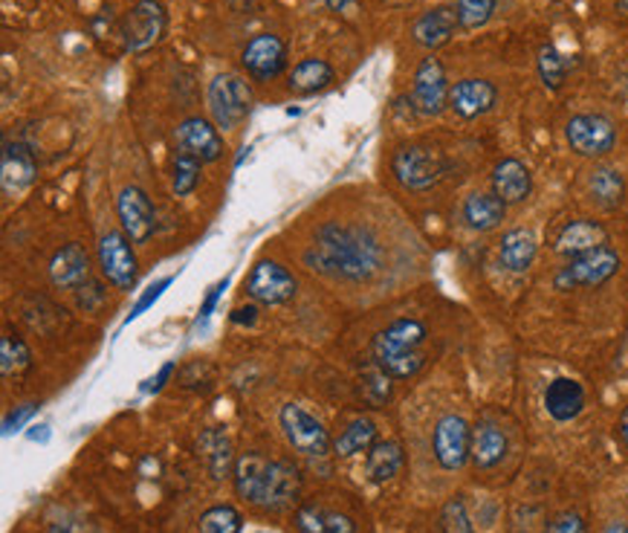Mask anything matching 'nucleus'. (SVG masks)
I'll return each mask as SVG.
<instances>
[{
  "mask_svg": "<svg viewBox=\"0 0 628 533\" xmlns=\"http://www.w3.org/2000/svg\"><path fill=\"white\" fill-rule=\"evenodd\" d=\"M305 264L333 282H371L380 273L382 247L368 226L331 221L319 226L313 244L305 252Z\"/></svg>",
  "mask_w": 628,
  "mask_h": 533,
  "instance_id": "f257e3e1",
  "label": "nucleus"
},
{
  "mask_svg": "<svg viewBox=\"0 0 628 533\" xmlns=\"http://www.w3.org/2000/svg\"><path fill=\"white\" fill-rule=\"evenodd\" d=\"M301 478L287 461L264 459L258 452H247L235 461V490L240 499L261 510H284L298 496Z\"/></svg>",
  "mask_w": 628,
  "mask_h": 533,
  "instance_id": "f03ea898",
  "label": "nucleus"
},
{
  "mask_svg": "<svg viewBox=\"0 0 628 533\" xmlns=\"http://www.w3.org/2000/svg\"><path fill=\"white\" fill-rule=\"evenodd\" d=\"M426 336L429 331L420 319H394L374 336V366H380L391 380H408L426 366V357L420 354Z\"/></svg>",
  "mask_w": 628,
  "mask_h": 533,
  "instance_id": "7ed1b4c3",
  "label": "nucleus"
},
{
  "mask_svg": "<svg viewBox=\"0 0 628 533\" xmlns=\"http://www.w3.org/2000/svg\"><path fill=\"white\" fill-rule=\"evenodd\" d=\"M620 270V256L612 247H596L582 256L568 259V264L554 275L556 291H577V287H600Z\"/></svg>",
  "mask_w": 628,
  "mask_h": 533,
  "instance_id": "20e7f679",
  "label": "nucleus"
},
{
  "mask_svg": "<svg viewBox=\"0 0 628 533\" xmlns=\"http://www.w3.org/2000/svg\"><path fill=\"white\" fill-rule=\"evenodd\" d=\"M394 175H398L400 183L412 192H426L431 186L438 183L443 171H447V163L440 157V151L429 149V145H405L394 154Z\"/></svg>",
  "mask_w": 628,
  "mask_h": 533,
  "instance_id": "39448f33",
  "label": "nucleus"
},
{
  "mask_svg": "<svg viewBox=\"0 0 628 533\" xmlns=\"http://www.w3.org/2000/svg\"><path fill=\"white\" fill-rule=\"evenodd\" d=\"M249 105H252V93L240 75H217L215 82L209 84V110H212L217 128L232 131L240 119L247 117Z\"/></svg>",
  "mask_w": 628,
  "mask_h": 533,
  "instance_id": "423d86ee",
  "label": "nucleus"
},
{
  "mask_svg": "<svg viewBox=\"0 0 628 533\" xmlns=\"http://www.w3.org/2000/svg\"><path fill=\"white\" fill-rule=\"evenodd\" d=\"M282 429L287 443L301 455H324L331 450V435L324 429V424L316 415H310L307 408H301L298 403H287L282 406Z\"/></svg>",
  "mask_w": 628,
  "mask_h": 533,
  "instance_id": "0eeeda50",
  "label": "nucleus"
},
{
  "mask_svg": "<svg viewBox=\"0 0 628 533\" xmlns=\"http://www.w3.org/2000/svg\"><path fill=\"white\" fill-rule=\"evenodd\" d=\"M166 33V9L159 0H137L122 21L125 50L145 52Z\"/></svg>",
  "mask_w": 628,
  "mask_h": 533,
  "instance_id": "6e6552de",
  "label": "nucleus"
},
{
  "mask_svg": "<svg viewBox=\"0 0 628 533\" xmlns=\"http://www.w3.org/2000/svg\"><path fill=\"white\" fill-rule=\"evenodd\" d=\"M565 137L571 151H577L579 157H605L617 142V128L612 119L600 117V114H579L565 126Z\"/></svg>",
  "mask_w": 628,
  "mask_h": 533,
  "instance_id": "1a4fd4ad",
  "label": "nucleus"
},
{
  "mask_svg": "<svg viewBox=\"0 0 628 533\" xmlns=\"http://www.w3.org/2000/svg\"><path fill=\"white\" fill-rule=\"evenodd\" d=\"M431 450L443 470H461L472 455V429L461 415H443L431 435Z\"/></svg>",
  "mask_w": 628,
  "mask_h": 533,
  "instance_id": "9d476101",
  "label": "nucleus"
},
{
  "mask_svg": "<svg viewBox=\"0 0 628 533\" xmlns=\"http://www.w3.org/2000/svg\"><path fill=\"white\" fill-rule=\"evenodd\" d=\"M102 275L119 291H131L140 275L137 256L131 250V238L125 233H105L99 241Z\"/></svg>",
  "mask_w": 628,
  "mask_h": 533,
  "instance_id": "9b49d317",
  "label": "nucleus"
},
{
  "mask_svg": "<svg viewBox=\"0 0 628 533\" xmlns=\"http://www.w3.org/2000/svg\"><path fill=\"white\" fill-rule=\"evenodd\" d=\"M414 110L423 117H438L449 105V84L447 70L435 56L423 59L417 73H414V91H412Z\"/></svg>",
  "mask_w": 628,
  "mask_h": 533,
  "instance_id": "f8f14e48",
  "label": "nucleus"
},
{
  "mask_svg": "<svg viewBox=\"0 0 628 533\" xmlns=\"http://www.w3.org/2000/svg\"><path fill=\"white\" fill-rule=\"evenodd\" d=\"M116 215L122 224V233L131 238V244H145L157 229V215L151 206L149 194L140 186H125L116 198Z\"/></svg>",
  "mask_w": 628,
  "mask_h": 533,
  "instance_id": "ddd939ff",
  "label": "nucleus"
},
{
  "mask_svg": "<svg viewBox=\"0 0 628 533\" xmlns=\"http://www.w3.org/2000/svg\"><path fill=\"white\" fill-rule=\"evenodd\" d=\"M247 293L261 305H287L296 296V279L279 261H258L247 279Z\"/></svg>",
  "mask_w": 628,
  "mask_h": 533,
  "instance_id": "4468645a",
  "label": "nucleus"
},
{
  "mask_svg": "<svg viewBox=\"0 0 628 533\" xmlns=\"http://www.w3.org/2000/svg\"><path fill=\"white\" fill-rule=\"evenodd\" d=\"M244 61V70L249 73V79H256V82H273L279 75L284 73V67H287V47L279 35L264 33L256 35L252 42L247 44V50L240 56Z\"/></svg>",
  "mask_w": 628,
  "mask_h": 533,
  "instance_id": "2eb2a0df",
  "label": "nucleus"
},
{
  "mask_svg": "<svg viewBox=\"0 0 628 533\" xmlns=\"http://www.w3.org/2000/svg\"><path fill=\"white\" fill-rule=\"evenodd\" d=\"M174 140H177L180 151L198 157L200 163H215V159L224 157V137L217 133V128L209 119H182L177 131H174Z\"/></svg>",
  "mask_w": 628,
  "mask_h": 533,
  "instance_id": "dca6fc26",
  "label": "nucleus"
},
{
  "mask_svg": "<svg viewBox=\"0 0 628 533\" xmlns=\"http://www.w3.org/2000/svg\"><path fill=\"white\" fill-rule=\"evenodd\" d=\"M498 99L496 84L487 79H463L449 87V108L455 110L461 119L484 117L487 110H493Z\"/></svg>",
  "mask_w": 628,
  "mask_h": 533,
  "instance_id": "f3484780",
  "label": "nucleus"
},
{
  "mask_svg": "<svg viewBox=\"0 0 628 533\" xmlns=\"http://www.w3.org/2000/svg\"><path fill=\"white\" fill-rule=\"evenodd\" d=\"M50 279L61 291H75L91 282V256L79 244H67L52 256Z\"/></svg>",
  "mask_w": 628,
  "mask_h": 533,
  "instance_id": "a211bd4d",
  "label": "nucleus"
},
{
  "mask_svg": "<svg viewBox=\"0 0 628 533\" xmlns=\"http://www.w3.org/2000/svg\"><path fill=\"white\" fill-rule=\"evenodd\" d=\"M605 241H608V233H605L603 224L579 217V221H568V224L559 229L554 250L559 252V256H565V259H573V256H582V252L588 250L605 247Z\"/></svg>",
  "mask_w": 628,
  "mask_h": 533,
  "instance_id": "6ab92c4d",
  "label": "nucleus"
},
{
  "mask_svg": "<svg viewBox=\"0 0 628 533\" xmlns=\"http://www.w3.org/2000/svg\"><path fill=\"white\" fill-rule=\"evenodd\" d=\"M458 26H461V21H458L455 9L438 7L429 9V12H423V15L414 21L412 35L414 42L420 44V47H426V50H438V47L452 42V35H455Z\"/></svg>",
  "mask_w": 628,
  "mask_h": 533,
  "instance_id": "aec40b11",
  "label": "nucleus"
},
{
  "mask_svg": "<svg viewBox=\"0 0 628 533\" xmlns=\"http://www.w3.org/2000/svg\"><path fill=\"white\" fill-rule=\"evenodd\" d=\"M35 157L24 142H7L3 145V159H0V183L3 192H21L35 180Z\"/></svg>",
  "mask_w": 628,
  "mask_h": 533,
  "instance_id": "412c9836",
  "label": "nucleus"
},
{
  "mask_svg": "<svg viewBox=\"0 0 628 533\" xmlns=\"http://www.w3.org/2000/svg\"><path fill=\"white\" fill-rule=\"evenodd\" d=\"M545 408L554 421L568 424L585 408V389L571 377H556L545 389Z\"/></svg>",
  "mask_w": 628,
  "mask_h": 533,
  "instance_id": "4be33fe9",
  "label": "nucleus"
},
{
  "mask_svg": "<svg viewBox=\"0 0 628 533\" xmlns=\"http://www.w3.org/2000/svg\"><path fill=\"white\" fill-rule=\"evenodd\" d=\"M461 215L472 233H493L505 221L507 203L496 192H475L463 200Z\"/></svg>",
  "mask_w": 628,
  "mask_h": 533,
  "instance_id": "5701e85b",
  "label": "nucleus"
},
{
  "mask_svg": "<svg viewBox=\"0 0 628 533\" xmlns=\"http://www.w3.org/2000/svg\"><path fill=\"white\" fill-rule=\"evenodd\" d=\"M533 189V175L521 159L507 157L493 168V192L505 203H521Z\"/></svg>",
  "mask_w": 628,
  "mask_h": 533,
  "instance_id": "b1692460",
  "label": "nucleus"
},
{
  "mask_svg": "<svg viewBox=\"0 0 628 533\" xmlns=\"http://www.w3.org/2000/svg\"><path fill=\"white\" fill-rule=\"evenodd\" d=\"M538 244L536 235L530 233V229H510V233L501 238V247H498V259L501 264L510 270V273H528L533 261H536Z\"/></svg>",
  "mask_w": 628,
  "mask_h": 533,
  "instance_id": "393cba45",
  "label": "nucleus"
},
{
  "mask_svg": "<svg viewBox=\"0 0 628 533\" xmlns=\"http://www.w3.org/2000/svg\"><path fill=\"white\" fill-rule=\"evenodd\" d=\"M298 533H356L354 519L322 505H301L296 510Z\"/></svg>",
  "mask_w": 628,
  "mask_h": 533,
  "instance_id": "a878e982",
  "label": "nucleus"
},
{
  "mask_svg": "<svg viewBox=\"0 0 628 533\" xmlns=\"http://www.w3.org/2000/svg\"><path fill=\"white\" fill-rule=\"evenodd\" d=\"M507 455V435L496 424H478L472 429V455L475 466L489 470L501 464Z\"/></svg>",
  "mask_w": 628,
  "mask_h": 533,
  "instance_id": "bb28decb",
  "label": "nucleus"
},
{
  "mask_svg": "<svg viewBox=\"0 0 628 533\" xmlns=\"http://www.w3.org/2000/svg\"><path fill=\"white\" fill-rule=\"evenodd\" d=\"M403 470V447L398 441H377L368 450V459H365V475L368 482L386 484L391 482L394 475Z\"/></svg>",
  "mask_w": 628,
  "mask_h": 533,
  "instance_id": "cd10ccee",
  "label": "nucleus"
},
{
  "mask_svg": "<svg viewBox=\"0 0 628 533\" xmlns=\"http://www.w3.org/2000/svg\"><path fill=\"white\" fill-rule=\"evenodd\" d=\"M588 194L600 209H617L626 198V180L617 168L600 166L588 177Z\"/></svg>",
  "mask_w": 628,
  "mask_h": 533,
  "instance_id": "c85d7f7f",
  "label": "nucleus"
},
{
  "mask_svg": "<svg viewBox=\"0 0 628 533\" xmlns=\"http://www.w3.org/2000/svg\"><path fill=\"white\" fill-rule=\"evenodd\" d=\"M198 455L206 461L209 473L215 478H226L232 466V441L224 429H206L198 441Z\"/></svg>",
  "mask_w": 628,
  "mask_h": 533,
  "instance_id": "c756f323",
  "label": "nucleus"
},
{
  "mask_svg": "<svg viewBox=\"0 0 628 533\" xmlns=\"http://www.w3.org/2000/svg\"><path fill=\"white\" fill-rule=\"evenodd\" d=\"M377 443V424L371 417H356L345 426V433L333 441V452L340 459H351L356 452H368Z\"/></svg>",
  "mask_w": 628,
  "mask_h": 533,
  "instance_id": "7c9ffc66",
  "label": "nucleus"
},
{
  "mask_svg": "<svg viewBox=\"0 0 628 533\" xmlns=\"http://www.w3.org/2000/svg\"><path fill=\"white\" fill-rule=\"evenodd\" d=\"M331 82H333V67L322 59L298 61V64L293 67V73H289V91L301 93V96L324 91Z\"/></svg>",
  "mask_w": 628,
  "mask_h": 533,
  "instance_id": "2f4dec72",
  "label": "nucleus"
},
{
  "mask_svg": "<svg viewBox=\"0 0 628 533\" xmlns=\"http://www.w3.org/2000/svg\"><path fill=\"white\" fill-rule=\"evenodd\" d=\"M200 163L198 157H191L186 151H177L174 157V168H171V189L177 198H189L200 183Z\"/></svg>",
  "mask_w": 628,
  "mask_h": 533,
  "instance_id": "473e14b6",
  "label": "nucleus"
},
{
  "mask_svg": "<svg viewBox=\"0 0 628 533\" xmlns=\"http://www.w3.org/2000/svg\"><path fill=\"white\" fill-rule=\"evenodd\" d=\"M29 366H33V354L26 348V342L7 333L0 340V371H3V377L24 375Z\"/></svg>",
  "mask_w": 628,
  "mask_h": 533,
  "instance_id": "72a5a7b5",
  "label": "nucleus"
},
{
  "mask_svg": "<svg viewBox=\"0 0 628 533\" xmlns=\"http://www.w3.org/2000/svg\"><path fill=\"white\" fill-rule=\"evenodd\" d=\"M568 73H571V61L565 59L554 44L542 47V52H538V75H542V82H545L550 91H559L565 79H568Z\"/></svg>",
  "mask_w": 628,
  "mask_h": 533,
  "instance_id": "f704fd0d",
  "label": "nucleus"
},
{
  "mask_svg": "<svg viewBox=\"0 0 628 533\" xmlns=\"http://www.w3.org/2000/svg\"><path fill=\"white\" fill-rule=\"evenodd\" d=\"M200 533H240V513L232 505H215L200 517Z\"/></svg>",
  "mask_w": 628,
  "mask_h": 533,
  "instance_id": "c9c22d12",
  "label": "nucleus"
},
{
  "mask_svg": "<svg viewBox=\"0 0 628 533\" xmlns=\"http://www.w3.org/2000/svg\"><path fill=\"white\" fill-rule=\"evenodd\" d=\"M455 12L463 29H478L496 12V0H458Z\"/></svg>",
  "mask_w": 628,
  "mask_h": 533,
  "instance_id": "e433bc0d",
  "label": "nucleus"
},
{
  "mask_svg": "<svg viewBox=\"0 0 628 533\" xmlns=\"http://www.w3.org/2000/svg\"><path fill=\"white\" fill-rule=\"evenodd\" d=\"M440 531L443 533H475L472 531V519L466 513V505H463L461 496L449 499L440 510Z\"/></svg>",
  "mask_w": 628,
  "mask_h": 533,
  "instance_id": "4c0bfd02",
  "label": "nucleus"
},
{
  "mask_svg": "<svg viewBox=\"0 0 628 533\" xmlns=\"http://www.w3.org/2000/svg\"><path fill=\"white\" fill-rule=\"evenodd\" d=\"M545 533H588V528L585 519L579 517V513H573V510H568V513H559L556 519H550Z\"/></svg>",
  "mask_w": 628,
  "mask_h": 533,
  "instance_id": "58836bf2",
  "label": "nucleus"
},
{
  "mask_svg": "<svg viewBox=\"0 0 628 533\" xmlns=\"http://www.w3.org/2000/svg\"><path fill=\"white\" fill-rule=\"evenodd\" d=\"M168 284H171V275H168V279H159L157 284H151L149 291H145V293H142V296H140V301L133 305V310H131V317H128V322H133V319H137V317H142V313H145V310H149L151 305H154V301L159 299V296H163V291H166Z\"/></svg>",
  "mask_w": 628,
  "mask_h": 533,
  "instance_id": "ea45409f",
  "label": "nucleus"
},
{
  "mask_svg": "<svg viewBox=\"0 0 628 533\" xmlns=\"http://www.w3.org/2000/svg\"><path fill=\"white\" fill-rule=\"evenodd\" d=\"M38 412V403H26V406H21V408H15V412H9L7 415V421H3V435H12V433H17L21 426L29 421V417Z\"/></svg>",
  "mask_w": 628,
  "mask_h": 533,
  "instance_id": "a19ab883",
  "label": "nucleus"
},
{
  "mask_svg": "<svg viewBox=\"0 0 628 533\" xmlns=\"http://www.w3.org/2000/svg\"><path fill=\"white\" fill-rule=\"evenodd\" d=\"M226 287H229V279H224V282L217 284L215 291L209 293L206 301H203V308H200V319H209V317H212V310H215V305H217V301H221V296H224Z\"/></svg>",
  "mask_w": 628,
  "mask_h": 533,
  "instance_id": "79ce46f5",
  "label": "nucleus"
},
{
  "mask_svg": "<svg viewBox=\"0 0 628 533\" xmlns=\"http://www.w3.org/2000/svg\"><path fill=\"white\" fill-rule=\"evenodd\" d=\"M171 375H174V363H166V366L157 371V377H151L149 386H145V392H159V389L168 383V377Z\"/></svg>",
  "mask_w": 628,
  "mask_h": 533,
  "instance_id": "37998d69",
  "label": "nucleus"
},
{
  "mask_svg": "<svg viewBox=\"0 0 628 533\" xmlns=\"http://www.w3.org/2000/svg\"><path fill=\"white\" fill-rule=\"evenodd\" d=\"M256 313H258V310L252 308V305H247V308H238L235 313H232V322H235V325H249V328H252V325H256V319H258Z\"/></svg>",
  "mask_w": 628,
  "mask_h": 533,
  "instance_id": "c03bdc74",
  "label": "nucleus"
},
{
  "mask_svg": "<svg viewBox=\"0 0 628 533\" xmlns=\"http://www.w3.org/2000/svg\"><path fill=\"white\" fill-rule=\"evenodd\" d=\"M29 438H33V441H47V438H50V426H47V424L33 426V433H29Z\"/></svg>",
  "mask_w": 628,
  "mask_h": 533,
  "instance_id": "a18cd8bd",
  "label": "nucleus"
},
{
  "mask_svg": "<svg viewBox=\"0 0 628 533\" xmlns=\"http://www.w3.org/2000/svg\"><path fill=\"white\" fill-rule=\"evenodd\" d=\"M620 433H623V441L628 443V406H626V412H623V417H620Z\"/></svg>",
  "mask_w": 628,
  "mask_h": 533,
  "instance_id": "49530a36",
  "label": "nucleus"
},
{
  "mask_svg": "<svg viewBox=\"0 0 628 533\" xmlns=\"http://www.w3.org/2000/svg\"><path fill=\"white\" fill-rule=\"evenodd\" d=\"M603 533H628V525H623V522H612V525L605 528Z\"/></svg>",
  "mask_w": 628,
  "mask_h": 533,
  "instance_id": "de8ad7c7",
  "label": "nucleus"
}]
</instances>
